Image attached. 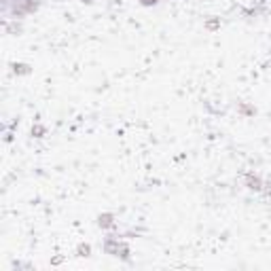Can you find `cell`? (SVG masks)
Segmentation results:
<instances>
[{"label":"cell","mask_w":271,"mask_h":271,"mask_svg":"<svg viewBox=\"0 0 271 271\" xmlns=\"http://www.w3.org/2000/svg\"><path fill=\"white\" fill-rule=\"evenodd\" d=\"M244 187H246L250 193H263L265 180L261 178V174H255V172H248V174H244Z\"/></svg>","instance_id":"6da1fadb"},{"label":"cell","mask_w":271,"mask_h":271,"mask_svg":"<svg viewBox=\"0 0 271 271\" xmlns=\"http://www.w3.org/2000/svg\"><path fill=\"white\" fill-rule=\"evenodd\" d=\"M97 227L102 229V231H111V229H117V218L111 212H104V214L97 216Z\"/></svg>","instance_id":"7a4b0ae2"},{"label":"cell","mask_w":271,"mask_h":271,"mask_svg":"<svg viewBox=\"0 0 271 271\" xmlns=\"http://www.w3.org/2000/svg\"><path fill=\"white\" fill-rule=\"evenodd\" d=\"M77 255L79 256H91V246L89 244H79L77 246Z\"/></svg>","instance_id":"3957f363"},{"label":"cell","mask_w":271,"mask_h":271,"mask_svg":"<svg viewBox=\"0 0 271 271\" xmlns=\"http://www.w3.org/2000/svg\"><path fill=\"white\" fill-rule=\"evenodd\" d=\"M45 134H47V129H45L43 125H32V136L34 138H43Z\"/></svg>","instance_id":"277c9868"},{"label":"cell","mask_w":271,"mask_h":271,"mask_svg":"<svg viewBox=\"0 0 271 271\" xmlns=\"http://www.w3.org/2000/svg\"><path fill=\"white\" fill-rule=\"evenodd\" d=\"M138 2H140V7L151 9V7H157V4L161 2V0H138Z\"/></svg>","instance_id":"5b68a950"},{"label":"cell","mask_w":271,"mask_h":271,"mask_svg":"<svg viewBox=\"0 0 271 271\" xmlns=\"http://www.w3.org/2000/svg\"><path fill=\"white\" fill-rule=\"evenodd\" d=\"M263 193L267 195V197L271 199V176L267 178V180H265V187H263Z\"/></svg>","instance_id":"8992f818"},{"label":"cell","mask_w":271,"mask_h":271,"mask_svg":"<svg viewBox=\"0 0 271 271\" xmlns=\"http://www.w3.org/2000/svg\"><path fill=\"white\" fill-rule=\"evenodd\" d=\"M206 28H207V30H216V28H221V21L210 19V21H206Z\"/></svg>","instance_id":"52a82bcc"},{"label":"cell","mask_w":271,"mask_h":271,"mask_svg":"<svg viewBox=\"0 0 271 271\" xmlns=\"http://www.w3.org/2000/svg\"><path fill=\"white\" fill-rule=\"evenodd\" d=\"M80 2H83V4H91V2H94V0H80Z\"/></svg>","instance_id":"ba28073f"}]
</instances>
